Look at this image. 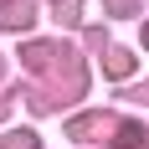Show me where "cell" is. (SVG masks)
<instances>
[{"instance_id": "cell-3", "label": "cell", "mask_w": 149, "mask_h": 149, "mask_svg": "<svg viewBox=\"0 0 149 149\" xmlns=\"http://www.w3.org/2000/svg\"><path fill=\"white\" fill-rule=\"evenodd\" d=\"M5 149H36V134H10V139H5Z\"/></svg>"}, {"instance_id": "cell-1", "label": "cell", "mask_w": 149, "mask_h": 149, "mask_svg": "<svg viewBox=\"0 0 149 149\" xmlns=\"http://www.w3.org/2000/svg\"><path fill=\"white\" fill-rule=\"evenodd\" d=\"M0 21H5V26H31V0H10V5H5V15H0Z\"/></svg>"}, {"instance_id": "cell-4", "label": "cell", "mask_w": 149, "mask_h": 149, "mask_svg": "<svg viewBox=\"0 0 149 149\" xmlns=\"http://www.w3.org/2000/svg\"><path fill=\"white\" fill-rule=\"evenodd\" d=\"M57 21H77V0H57Z\"/></svg>"}, {"instance_id": "cell-2", "label": "cell", "mask_w": 149, "mask_h": 149, "mask_svg": "<svg viewBox=\"0 0 149 149\" xmlns=\"http://www.w3.org/2000/svg\"><path fill=\"white\" fill-rule=\"evenodd\" d=\"M108 72H113V77H129V72H134V62L123 57V52H113V57H108Z\"/></svg>"}, {"instance_id": "cell-5", "label": "cell", "mask_w": 149, "mask_h": 149, "mask_svg": "<svg viewBox=\"0 0 149 149\" xmlns=\"http://www.w3.org/2000/svg\"><path fill=\"white\" fill-rule=\"evenodd\" d=\"M144 46H149V31H144Z\"/></svg>"}]
</instances>
